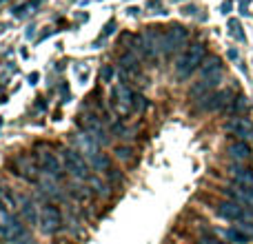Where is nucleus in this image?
Segmentation results:
<instances>
[{"mask_svg":"<svg viewBox=\"0 0 253 244\" xmlns=\"http://www.w3.org/2000/svg\"><path fill=\"white\" fill-rule=\"evenodd\" d=\"M224 240L231 242V244H249V242H251V238L247 236V233L242 231V229H238L236 224H233V227L224 229Z\"/></svg>","mask_w":253,"mask_h":244,"instance_id":"obj_18","label":"nucleus"},{"mask_svg":"<svg viewBox=\"0 0 253 244\" xmlns=\"http://www.w3.org/2000/svg\"><path fill=\"white\" fill-rule=\"evenodd\" d=\"M38 224H40V229H42V233H47V236L58 233L62 229V213H60V209H58L56 204L42 206V209H40Z\"/></svg>","mask_w":253,"mask_h":244,"instance_id":"obj_8","label":"nucleus"},{"mask_svg":"<svg viewBox=\"0 0 253 244\" xmlns=\"http://www.w3.org/2000/svg\"><path fill=\"white\" fill-rule=\"evenodd\" d=\"M13 169H16L18 175H22L25 180H29V182H36L38 180V173L36 171L40 169L38 162L31 160L29 156H18L16 160H13Z\"/></svg>","mask_w":253,"mask_h":244,"instance_id":"obj_11","label":"nucleus"},{"mask_svg":"<svg viewBox=\"0 0 253 244\" xmlns=\"http://www.w3.org/2000/svg\"><path fill=\"white\" fill-rule=\"evenodd\" d=\"M102 120L105 118H100V116H96V114H84V116H80V126H83L84 133L91 135L100 147H105V144L109 142V131H107Z\"/></svg>","mask_w":253,"mask_h":244,"instance_id":"obj_7","label":"nucleus"},{"mask_svg":"<svg viewBox=\"0 0 253 244\" xmlns=\"http://www.w3.org/2000/svg\"><path fill=\"white\" fill-rule=\"evenodd\" d=\"M60 158H62V164H65V169L69 171L74 178H78V180H91V164H89V160L78 151V149H62Z\"/></svg>","mask_w":253,"mask_h":244,"instance_id":"obj_3","label":"nucleus"},{"mask_svg":"<svg viewBox=\"0 0 253 244\" xmlns=\"http://www.w3.org/2000/svg\"><path fill=\"white\" fill-rule=\"evenodd\" d=\"M18 204H20L22 218H25L29 224H36V222L40 220V211L36 209V204L29 200V198H20V200H18Z\"/></svg>","mask_w":253,"mask_h":244,"instance_id":"obj_17","label":"nucleus"},{"mask_svg":"<svg viewBox=\"0 0 253 244\" xmlns=\"http://www.w3.org/2000/svg\"><path fill=\"white\" fill-rule=\"evenodd\" d=\"M0 238L9 242H22L27 238V227L13 211L0 206Z\"/></svg>","mask_w":253,"mask_h":244,"instance_id":"obj_2","label":"nucleus"},{"mask_svg":"<svg viewBox=\"0 0 253 244\" xmlns=\"http://www.w3.org/2000/svg\"><path fill=\"white\" fill-rule=\"evenodd\" d=\"M224 193H227L233 202L253 206V187H240V184H236V187H227L224 189Z\"/></svg>","mask_w":253,"mask_h":244,"instance_id":"obj_16","label":"nucleus"},{"mask_svg":"<svg viewBox=\"0 0 253 244\" xmlns=\"http://www.w3.org/2000/svg\"><path fill=\"white\" fill-rule=\"evenodd\" d=\"M120 67H123L125 74H135V71L140 69V60L135 53H125L123 58H120Z\"/></svg>","mask_w":253,"mask_h":244,"instance_id":"obj_19","label":"nucleus"},{"mask_svg":"<svg viewBox=\"0 0 253 244\" xmlns=\"http://www.w3.org/2000/svg\"><path fill=\"white\" fill-rule=\"evenodd\" d=\"M224 131L229 135H233L236 140H245V142L253 140V122L247 116H233V118H229L227 124H224Z\"/></svg>","mask_w":253,"mask_h":244,"instance_id":"obj_9","label":"nucleus"},{"mask_svg":"<svg viewBox=\"0 0 253 244\" xmlns=\"http://www.w3.org/2000/svg\"><path fill=\"white\" fill-rule=\"evenodd\" d=\"M200 80H209L213 84H218L222 80V62H220V58L215 56L207 58L205 65L200 67Z\"/></svg>","mask_w":253,"mask_h":244,"instance_id":"obj_12","label":"nucleus"},{"mask_svg":"<svg viewBox=\"0 0 253 244\" xmlns=\"http://www.w3.org/2000/svg\"><path fill=\"white\" fill-rule=\"evenodd\" d=\"M133 102H135L133 89H131L126 82L116 84L114 91H111V107H114V111L120 116V118H126V116L133 111Z\"/></svg>","mask_w":253,"mask_h":244,"instance_id":"obj_4","label":"nucleus"},{"mask_svg":"<svg viewBox=\"0 0 253 244\" xmlns=\"http://www.w3.org/2000/svg\"><path fill=\"white\" fill-rule=\"evenodd\" d=\"M36 162H38L40 171H42L47 178H51V180L62 178V166H65L62 164V158H58L51 149H40V151L36 153Z\"/></svg>","mask_w":253,"mask_h":244,"instance_id":"obj_6","label":"nucleus"},{"mask_svg":"<svg viewBox=\"0 0 253 244\" xmlns=\"http://www.w3.org/2000/svg\"><path fill=\"white\" fill-rule=\"evenodd\" d=\"M144 107H147V100H144L142 96H138V93H135V102H133V111H142Z\"/></svg>","mask_w":253,"mask_h":244,"instance_id":"obj_23","label":"nucleus"},{"mask_svg":"<svg viewBox=\"0 0 253 244\" xmlns=\"http://www.w3.org/2000/svg\"><path fill=\"white\" fill-rule=\"evenodd\" d=\"M229 29H231V36L233 38H238L240 42H245V34H242V25H240V20H236V18H231L229 20Z\"/></svg>","mask_w":253,"mask_h":244,"instance_id":"obj_20","label":"nucleus"},{"mask_svg":"<svg viewBox=\"0 0 253 244\" xmlns=\"http://www.w3.org/2000/svg\"><path fill=\"white\" fill-rule=\"evenodd\" d=\"M189 40V31L180 25H171L167 31H162V38H160V51L162 53H173L180 51V49L187 44Z\"/></svg>","mask_w":253,"mask_h":244,"instance_id":"obj_5","label":"nucleus"},{"mask_svg":"<svg viewBox=\"0 0 253 244\" xmlns=\"http://www.w3.org/2000/svg\"><path fill=\"white\" fill-rule=\"evenodd\" d=\"M227 153L231 160L240 162V164H245V162H249L253 158V149L249 142H245V140H233L231 144L227 147Z\"/></svg>","mask_w":253,"mask_h":244,"instance_id":"obj_13","label":"nucleus"},{"mask_svg":"<svg viewBox=\"0 0 253 244\" xmlns=\"http://www.w3.org/2000/svg\"><path fill=\"white\" fill-rule=\"evenodd\" d=\"M116 158L123 162H129L133 158V149L131 147H116Z\"/></svg>","mask_w":253,"mask_h":244,"instance_id":"obj_21","label":"nucleus"},{"mask_svg":"<svg viewBox=\"0 0 253 244\" xmlns=\"http://www.w3.org/2000/svg\"><path fill=\"white\" fill-rule=\"evenodd\" d=\"M102 78H105V82H109V80L114 78V67L107 65V67H105V71H102Z\"/></svg>","mask_w":253,"mask_h":244,"instance_id":"obj_25","label":"nucleus"},{"mask_svg":"<svg viewBox=\"0 0 253 244\" xmlns=\"http://www.w3.org/2000/svg\"><path fill=\"white\" fill-rule=\"evenodd\" d=\"M198 244H231L227 240H218V238H209V236H202L200 240H198Z\"/></svg>","mask_w":253,"mask_h":244,"instance_id":"obj_22","label":"nucleus"},{"mask_svg":"<svg viewBox=\"0 0 253 244\" xmlns=\"http://www.w3.org/2000/svg\"><path fill=\"white\" fill-rule=\"evenodd\" d=\"M229 175H231V180L236 184H240V187H253V171L249 166L240 164V162L229 166Z\"/></svg>","mask_w":253,"mask_h":244,"instance_id":"obj_15","label":"nucleus"},{"mask_svg":"<svg viewBox=\"0 0 253 244\" xmlns=\"http://www.w3.org/2000/svg\"><path fill=\"white\" fill-rule=\"evenodd\" d=\"M89 182H91V187L96 189V193H107V191H105L107 184H100V180H98V178H91Z\"/></svg>","mask_w":253,"mask_h":244,"instance_id":"obj_24","label":"nucleus"},{"mask_svg":"<svg viewBox=\"0 0 253 244\" xmlns=\"http://www.w3.org/2000/svg\"><path fill=\"white\" fill-rule=\"evenodd\" d=\"M229 93L227 91H211L209 96H205L202 98V109L205 111H218V109H224V107H227V102H229Z\"/></svg>","mask_w":253,"mask_h":244,"instance_id":"obj_14","label":"nucleus"},{"mask_svg":"<svg viewBox=\"0 0 253 244\" xmlns=\"http://www.w3.org/2000/svg\"><path fill=\"white\" fill-rule=\"evenodd\" d=\"M215 213H218L220 218H224V220H231V222H245V220L249 218V213L245 211V206H242L240 202H233V200L218 202Z\"/></svg>","mask_w":253,"mask_h":244,"instance_id":"obj_10","label":"nucleus"},{"mask_svg":"<svg viewBox=\"0 0 253 244\" xmlns=\"http://www.w3.org/2000/svg\"><path fill=\"white\" fill-rule=\"evenodd\" d=\"M231 7H233V4H231V2H229V0H227V2L222 4V13H229V11H231Z\"/></svg>","mask_w":253,"mask_h":244,"instance_id":"obj_26","label":"nucleus"},{"mask_svg":"<svg viewBox=\"0 0 253 244\" xmlns=\"http://www.w3.org/2000/svg\"><path fill=\"white\" fill-rule=\"evenodd\" d=\"M207 60V47L202 42H196L191 47H187L180 53L178 62H175V76L180 80L191 78V74H196Z\"/></svg>","mask_w":253,"mask_h":244,"instance_id":"obj_1","label":"nucleus"},{"mask_svg":"<svg viewBox=\"0 0 253 244\" xmlns=\"http://www.w3.org/2000/svg\"><path fill=\"white\" fill-rule=\"evenodd\" d=\"M229 58H231V60H238V51H236V49H231V51H229Z\"/></svg>","mask_w":253,"mask_h":244,"instance_id":"obj_27","label":"nucleus"}]
</instances>
